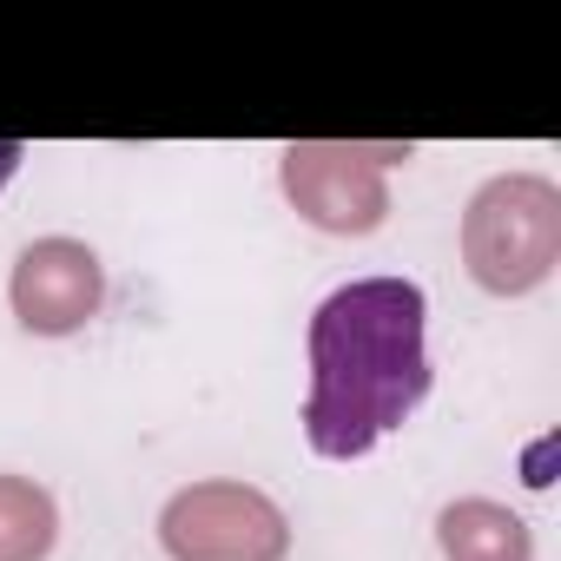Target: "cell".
<instances>
[{
    "label": "cell",
    "mask_w": 561,
    "mask_h": 561,
    "mask_svg": "<svg viewBox=\"0 0 561 561\" xmlns=\"http://www.w3.org/2000/svg\"><path fill=\"white\" fill-rule=\"evenodd\" d=\"M423 291L410 277H357L337 285L311 318V403L305 436L318 456H370L430 397Z\"/></svg>",
    "instance_id": "cell-1"
},
{
    "label": "cell",
    "mask_w": 561,
    "mask_h": 561,
    "mask_svg": "<svg viewBox=\"0 0 561 561\" xmlns=\"http://www.w3.org/2000/svg\"><path fill=\"white\" fill-rule=\"evenodd\" d=\"M165 548L179 561H277L285 515L251 489H192L165 508Z\"/></svg>",
    "instance_id": "cell-2"
},
{
    "label": "cell",
    "mask_w": 561,
    "mask_h": 561,
    "mask_svg": "<svg viewBox=\"0 0 561 561\" xmlns=\"http://www.w3.org/2000/svg\"><path fill=\"white\" fill-rule=\"evenodd\" d=\"M93 305H100V257L87 244L47 238V244H34L21 257V271H14V311H21L27 331L60 337L73 324H87Z\"/></svg>",
    "instance_id": "cell-3"
},
{
    "label": "cell",
    "mask_w": 561,
    "mask_h": 561,
    "mask_svg": "<svg viewBox=\"0 0 561 561\" xmlns=\"http://www.w3.org/2000/svg\"><path fill=\"white\" fill-rule=\"evenodd\" d=\"M443 548L449 561H528V535L515 515L489 508V502H462L443 515Z\"/></svg>",
    "instance_id": "cell-4"
},
{
    "label": "cell",
    "mask_w": 561,
    "mask_h": 561,
    "mask_svg": "<svg viewBox=\"0 0 561 561\" xmlns=\"http://www.w3.org/2000/svg\"><path fill=\"white\" fill-rule=\"evenodd\" d=\"M54 548V502L34 482L0 476V561H41Z\"/></svg>",
    "instance_id": "cell-5"
},
{
    "label": "cell",
    "mask_w": 561,
    "mask_h": 561,
    "mask_svg": "<svg viewBox=\"0 0 561 561\" xmlns=\"http://www.w3.org/2000/svg\"><path fill=\"white\" fill-rule=\"evenodd\" d=\"M14 159H21V146H0V185H8V172H14Z\"/></svg>",
    "instance_id": "cell-6"
}]
</instances>
